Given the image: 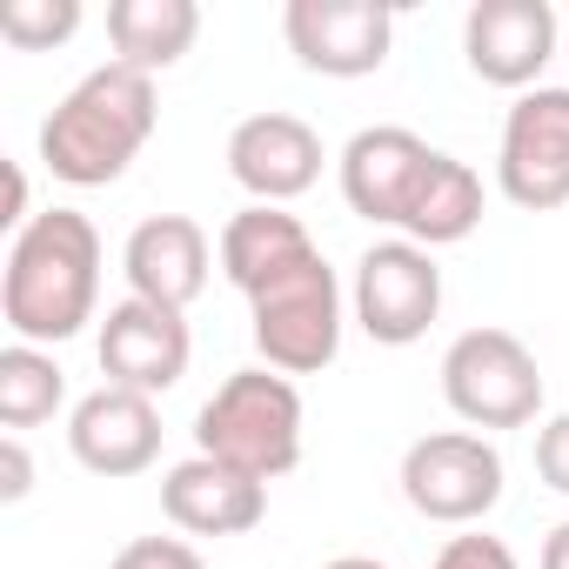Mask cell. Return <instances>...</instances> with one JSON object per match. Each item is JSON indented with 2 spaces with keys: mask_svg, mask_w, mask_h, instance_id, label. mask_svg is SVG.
Segmentation results:
<instances>
[{
  "mask_svg": "<svg viewBox=\"0 0 569 569\" xmlns=\"http://www.w3.org/2000/svg\"><path fill=\"white\" fill-rule=\"evenodd\" d=\"M81 28V0H8L0 8V41L21 54H48Z\"/></svg>",
  "mask_w": 569,
  "mask_h": 569,
  "instance_id": "obj_21",
  "label": "cell"
},
{
  "mask_svg": "<svg viewBox=\"0 0 569 569\" xmlns=\"http://www.w3.org/2000/svg\"><path fill=\"white\" fill-rule=\"evenodd\" d=\"M429 569H516V556H509L502 536H482V529H476V536H449Z\"/></svg>",
  "mask_w": 569,
  "mask_h": 569,
  "instance_id": "obj_23",
  "label": "cell"
},
{
  "mask_svg": "<svg viewBox=\"0 0 569 569\" xmlns=\"http://www.w3.org/2000/svg\"><path fill=\"white\" fill-rule=\"evenodd\" d=\"M101 302V234L81 208H41L14 248L8 274H0V316H8L14 342L54 349L94 322Z\"/></svg>",
  "mask_w": 569,
  "mask_h": 569,
  "instance_id": "obj_1",
  "label": "cell"
},
{
  "mask_svg": "<svg viewBox=\"0 0 569 569\" xmlns=\"http://www.w3.org/2000/svg\"><path fill=\"white\" fill-rule=\"evenodd\" d=\"M322 569H389V562H376V556H336V562H322Z\"/></svg>",
  "mask_w": 569,
  "mask_h": 569,
  "instance_id": "obj_27",
  "label": "cell"
},
{
  "mask_svg": "<svg viewBox=\"0 0 569 569\" xmlns=\"http://www.w3.org/2000/svg\"><path fill=\"white\" fill-rule=\"evenodd\" d=\"M61 402H68V376H61V362L48 349H34V342L0 349V422H8L14 436L54 422Z\"/></svg>",
  "mask_w": 569,
  "mask_h": 569,
  "instance_id": "obj_20",
  "label": "cell"
},
{
  "mask_svg": "<svg viewBox=\"0 0 569 569\" xmlns=\"http://www.w3.org/2000/svg\"><path fill=\"white\" fill-rule=\"evenodd\" d=\"M349 309H356L362 336L382 342V349L422 342L429 322L442 316V268H436V254L416 248V241H376V248H362L356 281H349Z\"/></svg>",
  "mask_w": 569,
  "mask_h": 569,
  "instance_id": "obj_7",
  "label": "cell"
},
{
  "mask_svg": "<svg viewBox=\"0 0 569 569\" xmlns=\"http://www.w3.org/2000/svg\"><path fill=\"white\" fill-rule=\"evenodd\" d=\"M476 221H482V181H476V168L436 148L429 168H422V181H416V194H409L402 241H416V248L436 254V248H449V241H469Z\"/></svg>",
  "mask_w": 569,
  "mask_h": 569,
  "instance_id": "obj_17",
  "label": "cell"
},
{
  "mask_svg": "<svg viewBox=\"0 0 569 569\" xmlns=\"http://www.w3.org/2000/svg\"><path fill=\"white\" fill-rule=\"evenodd\" d=\"M281 34H289V54L309 74L362 81L389 61L396 14L376 8V0H289L281 8Z\"/></svg>",
  "mask_w": 569,
  "mask_h": 569,
  "instance_id": "obj_9",
  "label": "cell"
},
{
  "mask_svg": "<svg viewBox=\"0 0 569 569\" xmlns=\"http://www.w3.org/2000/svg\"><path fill=\"white\" fill-rule=\"evenodd\" d=\"M429 154L436 148L422 134H409V128H362V134H349V148H342V201L362 221H376V228H402Z\"/></svg>",
  "mask_w": 569,
  "mask_h": 569,
  "instance_id": "obj_15",
  "label": "cell"
},
{
  "mask_svg": "<svg viewBox=\"0 0 569 569\" xmlns=\"http://www.w3.org/2000/svg\"><path fill=\"white\" fill-rule=\"evenodd\" d=\"M302 254H316V241H309V228H302L289 208H261V201H248V208L221 228V274L234 281L241 296H254L268 274L296 268Z\"/></svg>",
  "mask_w": 569,
  "mask_h": 569,
  "instance_id": "obj_18",
  "label": "cell"
},
{
  "mask_svg": "<svg viewBox=\"0 0 569 569\" xmlns=\"http://www.w3.org/2000/svg\"><path fill=\"white\" fill-rule=\"evenodd\" d=\"M542 569H569V522H556L542 536Z\"/></svg>",
  "mask_w": 569,
  "mask_h": 569,
  "instance_id": "obj_26",
  "label": "cell"
},
{
  "mask_svg": "<svg viewBox=\"0 0 569 569\" xmlns=\"http://www.w3.org/2000/svg\"><path fill=\"white\" fill-rule=\"evenodd\" d=\"M228 174L234 188H248L261 208H281L322 181V134L302 114H248L228 134Z\"/></svg>",
  "mask_w": 569,
  "mask_h": 569,
  "instance_id": "obj_12",
  "label": "cell"
},
{
  "mask_svg": "<svg viewBox=\"0 0 569 569\" xmlns=\"http://www.w3.org/2000/svg\"><path fill=\"white\" fill-rule=\"evenodd\" d=\"M154 121H161L154 74H134V68L108 61L88 81H74L54 101V114L41 121V168L68 188H108L148 148Z\"/></svg>",
  "mask_w": 569,
  "mask_h": 569,
  "instance_id": "obj_2",
  "label": "cell"
},
{
  "mask_svg": "<svg viewBox=\"0 0 569 569\" xmlns=\"http://www.w3.org/2000/svg\"><path fill=\"white\" fill-rule=\"evenodd\" d=\"M496 181L529 214L569 208V88L516 94L502 121V148H496Z\"/></svg>",
  "mask_w": 569,
  "mask_h": 569,
  "instance_id": "obj_8",
  "label": "cell"
},
{
  "mask_svg": "<svg viewBox=\"0 0 569 569\" xmlns=\"http://www.w3.org/2000/svg\"><path fill=\"white\" fill-rule=\"evenodd\" d=\"M442 402L469 429H522L542 409V369L509 329H462L442 356Z\"/></svg>",
  "mask_w": 569,
  "mask_h": 569,
  "instance_id": "obj_5",
  "label": "cell"
},
{
  "mask_svg": "<svg viewBox=\"0 0 569 569\" xmlns=\"http://www.w3.org/2000/svg\"><path fill=\"white\" fill-rule=\"evenodd\" d=\"M194 456H214L261 489L302 462V396L274 369H234L194 416Z\"/></svg>",
  "mask_w": 569,
  "mask_h": 569,
  "instance_id": "obj_3",
  "label": "cell"
},
{
  "mask_svg": "<svg viewBox=\"0 0 569 569\" xmlns=\"http://www.w3.org/2000/svg\"><path fill=\"white\" fill-rule=\"evenodd\" d=\"M108 569H208V562H201L181 536H134Z\"/></svg>",
  "mask_w": 569,
  "mask_h": 569,
  "instance_id": "obj_22",
  "label": "cell"
},
{
  "mask_svg": "<svg viewBox=\"0 0 569 569\" xmlns=\"http://www.w3.org/2000/svg\"><path fill=\"white\" fill-rule=\"evenodd\" d=\"M536 476H542L556 496H569V409L536 429Z\"/></svg>",
  "mask_w": 569,
  "mask_h": 569,
  "instance_id": "obj_24",
  "label": "cell"
},
{
  "mask_svg": "<svg viewBox=\"0 0 569 569\" xmlns=\"http://www.w3.org/2000/svg\"><path fill=\"white\" fill-rule=\"evenodd\" d=\"M402 496L416 516L469 529L502 502V456L476 429H436L402 449Z\"/></svg>",
  "mask_w": 569,
  "mask_h": 569,
  "instance_id": "obj_6",
  "label": "cell"
},
{
  "mask_svg": "<svg viewBox=\"0 0 569 569\" xmlns=\"http://www.w3.org/2000/svg\"><path fill=\"white\" fill-rule=\"evenodd\" d=\"M562 54V21L549 0H476L462 14V61L489 88H542L536 74Z\"/></svg>",
  "mask_w": 569,
  "mask_h": 569,
  "instance_id": "obj_10",
  "label": "cell"
},
{
  "mask_svg": "<svg viewBox=\"0 0 569 569\" xmlns=\"http://www.w3.org/2000/svg\"><path fill=\"white\" fill-rule=\"evenodd\" d=\"M208 268H214V248H208V228L188 221V214H148L128 248H121V274H128V296L154 302V309H188L201 289H208Z\"/></svg>",
  "mask_w": 569,
  "mask_h": 569,
  "instance_id": "obj_14",
  "label": "cell"
},
{
  "mask_svg": "<svg viewBox=\"0 0 569 569\" xmlns=\"http://www.w3.org/2000/svg\"><path fill=\"white\" fill-rule=\"evenodd\" d=\"M201 34V8L194 0H114L108 8V41L114 61L134 74H161L174 68Z\"/></svg>",
  "mask_w": 569,
  "mask_h": 569,
  "instance_id": "obj_19",
  "label": "cell"
},
{
  "mask_svg": "<svg viewBox=\"0 0 569 569\" xmlns=\"http://www.w3.org/2000/svg\"><path fill=\"white\" fill-rule=\"evenodd\" d=\"M562 61H569V34H562Z\"/></svg>",
  "mask_w": 569,
  "mask_h": 569,
  "instance_id": "obj_28",
  "label": "cell"
},
{
  "mask_svg": "<svg viewBox=\"0 0 569 569\" xmlns=\"http://www.w3.org/2000/svg\"><path fill=\"white\" fill-rule=\"evenodd\" d=\"M94 356H101V376L114 389H134V396H168L181 376H188V322L174 309H154L141 296L114 302L101 316V336H94Z\"/></svg>",
  "mask_w": 569,
  "mask_h": 569,
  "instance_id": "obj_11",
  "label": "cell"
},
{
  "mask_svg": "<svg viewBox=\"0 0 569 569\" xmlns=\"http://www.w3.org/2000/svg\"><path fill=\"white\" fill-rule=\"evenodd\" d=\"M161 509L188 536H248L268 516V489L214 456H188L161 476Z\"/></svg>",
  "mask_w": 569,
  "mask_h": 569,
  "instance_id": "obj_16",
  "label": "cell"
},
{
  "mask_svg": "<svg viewBox=\"0 0 569 569\" xmlns=\"http://www.w3.org/2000/svg\"><path fill=\"white\" fill-rule=\"evenodd\" d=\"M248 336L261 369L274 376H322L342 356V281L322 261V248L268 274L248 296Z\"/></svg>",
  "mask_w": 569,
  "mask_h": 569,
  "instance_id": "obj_4",
  "label": "cell"
},
{
  "mask_svg": "<svg viewBox=\"0 0 569 569\" xmlns=\"http://www.w3.org/2000/svg\"><path fill=\"white\" fill-rule=\"evenodd\" d=\"M68 449H74V462H81L88 476H108V482L141 476V469L161 456V409H154V396H134V389L101 382L94 396L74 402V416H68Z\"/></svg>",
  "mask_w": 569,
  "mask_h": 569,
  "instance_id": "obj_13",
  "label": "cell"
},
{
  "mask_svg": "<svg viewBox=\"0 0 569 569\" xmlns=\"http://www.w3.org/2000/svg\"><path fill=\"white\" fill-rule=\"evenodd\" d=\"M28 489H34V462H28L21 436H8L0 442V502H28Z\"/></svg>",
  "mask_w": 569,
  "mask_h": 569,
  "instance_id": "obj_25",
  "label": "cell"
}]
</instances>
